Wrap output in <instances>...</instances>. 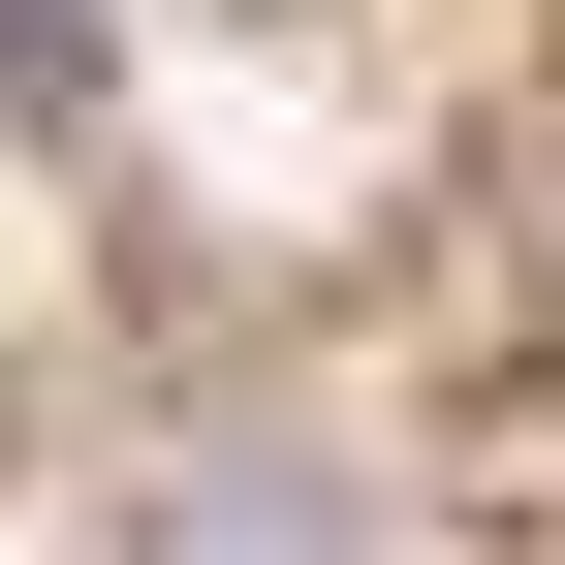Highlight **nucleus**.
Masks as SVG:
<instances>
[{
	"instance_id": "f03ea898",
	"label": "nucleus",
	"mask_w": 565,
	"mask_h": 565,
	"mask_svg": "<svg viewBox=\"0 0 565 565\" xmlns=\"http://www.w3.org/2000/svg\"><path fill=\"white\" fill-rule=\"evenodd\" d=\"M0 95H95V0H0Z\"/></svg>"
},
{
	"instance_id": "f257e3e1",
	"label": "nucleus",
	"mask_w": 565,
	"mask_h": 565,
	"mask_svg": "<svg viewBox=\"0 0 565 565\" xmlns=\"http://www.w3.org/2000/svg\"><path fill=\"white\" fill-rule=\"evenodd\" d=\"M158 565H345L315 440H189V471H158Z\"/></svg>"
}]
</instances>
